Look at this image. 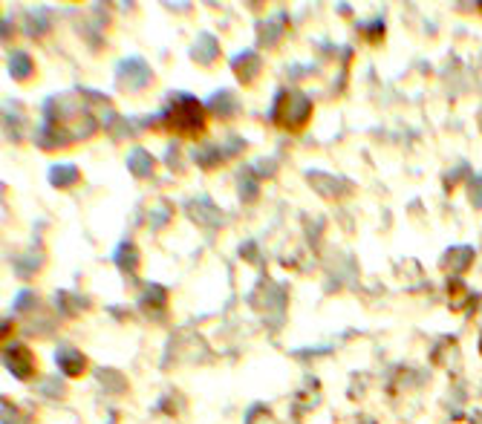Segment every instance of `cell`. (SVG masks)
Here are the masks:
<instances>
[{"label": "cell", "instance_id": "29", "mask_svg": "<svg viewBox=\"0 0 482 424\" xmlns=\"http://www.w3.org/2000/svg\"><path fill=\"white\" fill-rule=\"evenodd\" d=\"M362 424H376V421H372V419H362Z\"/></svg>", "mask_w": 482, "mask_h": 424}, {"label": "cell", "instance_id": "15", "mask_svg": "<svg viewBox=\"0 0 482 424\" xmlns=\"http://www.w3.org/2000/svg\"><path fill=\"white\" fill-rule=\"evenodd\" d=\"M139 306L150 312V315H162V312L168 309V289L159 286V283H148L142 297H139Z\"/></svg>", "mask_w": 482, "mask_h": 424}, {"label": "cell", "instance_id": "14", "mask_svg": "<svg viewBox=\"0 0 482 424\" xmlns=\"http://www.w3.org/2000/svg\"><path fill=\"white\" fill-rule=\"evenodd\" d=\"M208 113L214 116V119H223V121H228V119H235L237 113H240V101H237V96L231 90H217L214 96L208 99Z\"/></svg>", "mask_w": 482, "mask_h": 424}, {"label": "cell", "instance_id": "23", "mask_svg": "<svg viewBox=\"0 0 482 424\" xmlns=\"http://www.w3.org/2000/svg\"><path fill=\"white\" fill-rule=\"evenodd\" d=\"M465 191H468V202H471V206L477 211H482V174L468 177V182H465Z\"/></svg>", "mask_w": 482, "mask_h": 424}, {"label": "cell", "instance_id": "12", "mask_svg": "<svg viewBox=\"0 0 482 424\" xmlns=\"http://www.w3.org/2000/svg\"><path fill=\"white\" fill-rule=\"evenodd\" d=\"M220 58V41H217L211 33H199L191 43V61L199 67H211Z\"/></svg>", "mask_w": 482, "mask_h": 424}, {"label": "cell", "instance_id": "27", "mask_svg": "<svg viewBox=\"0 0 482 424\" xmlns=\"http://www.w3.org/2000/svg\"><path fill=\"white\" fill-rule=\"evenodd\" d=\"M468 421H471V424H482V410H471Z\"/></svg>", "mask_w": 482, "mask_h": 424}, {"label": "cell", "instance_id": "21", "mask_svg": "<svg viewBox=\"0 0 482 424\" xmlns=\"http://www.w3.org/2000/svg\"><path fill=\"white\" fill-rule=\"evenodd\" d=\"M46 179H50L53 188H72L75 182L82 179V170L75 165H53L50 177H46Z\"/></svg>", "mask_w": 482, "mask_h": 424}, {"label": "cell", "instance_id": "30", "mask_svg": "<svg viewBox=\"0 0 482 424\" xmlns=\"http://www.w3.org/2000/svg\"><path fill=\"white\" fill-rule=\"evenodd\" d=\"M479 350H482V341H479Z\"/></svg>", "mask_w": 482, "mask_h": 424}, {"label": "cell", "instance_id": "13", "mask_svg": "<svg viewBox=\"0 0 482 424\" xmlns=\"http://www.w3.org/2000/svg\"><path fill=\"white\" fill-rule=\"evenodd\" d=\"M231 70H235L237 82L248 87V84H255V78L260 75L263 58H260L257 53H252V50H246V53H240V55L231 58Z\"/></svg>", "mask_w": 482, "mask_h": 424}, {"label": "cell", "instance_id": "4", "mask_svg": "<svg viewBox=\"0 0 482 424\" xmlns=\"http://www.w3.org/2000/svg\"><path fill=\"white\" fill-rule=\"evenodd\" d=\"M4 367L14 375L18 381H33L38 375V358L35 352L21 341H12L4 347Z\"/></svg>", "mask_w": 482, "mask_h": 424}, {"label": "cell", "instance_id": "6", "mask_svg": "<svg viewBox=\"0 0 482 424\" xmlns=\"http://www.w3.org/2000/svg\"><path fill=\"white\" fill-rule=\"evenodd\" d=\"M448 306L450 312H457V315H474V309L479 306V294L468 289V283L462 277H450L448 280Z\"/></svg>", "mask_w": 482, "mask_h": 424}, {"label": "cell", "instance_id": "7", "mask_svg": "<svg viewBox=\"0 0 482 424\" xmlns=\"http://www.w3.org/2000/svg\"><path fill=\"white\" fill-rule=\"evenodd\" d=\"M235 148H246V141L231 136V139H228V145H208V148H199V150L191 153V159H194L199 168L211 170V168H220V165L228 159V156L240 153V150H235Z\"/></svg>", "mask_w": 482, "mask_h": 424}, {"label": "cell", "instance_id": "11", "mask_svg": "<svg viewBox=\"0 0 482 424\" xmlns=\"http://www.w3.org/2000/svg\"><path fill=\"white\" fill-rule=\"evenodd\" d=\"M55 364L67 379H82V375L87 372V355L82 350L70 347V343H64V347H58V352H55Z\"/></svg>", "mask_w": 482, "mask_h": 424}, {"label": "cell", "instance_id": "17", "mask_svg": "<svg viewBox=\"0 0 482 424\" xmlns=\"http://www.w3.org/2000/svg\"><path fill=\"white\" fill-rule=\"evenodd\" d=\"M128 170L136 179H148V177H153V170H157V159H153L145 148H133L128 153Z\"/></svg>", "mask_w": 482, "mask_h": 424}, {"label": "cell", "instance_id": "28", "mask_svg": "<svg viewBox=\"0 0 482 424\" xmlns=\"http://www.w3.org/2000/svg\"><path fill=\"white\" fill-rule=\"evenodd\" d=\"M477 124H479V130H482V107H479V116H477Z\"/></svg>", "mask_w": 482, "mask_h": 424}, {"label": "cell", "instance_id": "10", "mask_svg": "<svg viewBox=\"0 0 482 424\" xmlns=\"http://www.w3.org/2000/svg\"><path fill=\"white\" fill-rule=\"evenodd\" d=\"M309 185L315 188V191L326 199H341L344 194H350V182L347 179H341V177H330V174H321V170H309L306 174Z\"/></svg>", "mask_w": 482, "mask_h": 424}, {"label": "cell", "instance_id": "20", "mask_svg": "<svg viewBox=\"0 0 482 424\" xmlns=\"http://www.w3.org/2000/svg\"><path fill=\"white\" fill-rule=\"evenodd\" d=\"M237 194L243 202H255L260 197V179L255 174V168H240L237 170Z\"/></svg>", "mask_w": 482, "mask_h": 424}, {"label": "cell", "instance_id": "5", "mask_svg": "<svg viewBox=\"0 0 482 424\" xmlns=\"http://www.w3.org/2000/svg\"><path fill=\"white\" fill-rule=\"evenodd\" d=\"M116 78H119V87L128 90V92H139L150 87L153 82V72L150 67L145 64L142 58H121L116 64Z\"/></svg>", "mask_w": 482, "mask_h": 424}, {"label": "cell", "instance_id": "9", "mask_svg": "<svg viewBox=\"0 0 482 424\" xmlns=\"http://www.w3.org/2000/svg\"><path fill=\"white\" fill-rule=\"evenodd\" d=\"M185 208H188V217L197 226H206V228H220L223 226V211L217 208L208 197H197Z\"/></svg>", "mask_w": 482, "mask_h": 424}, {"label": "cell", "instance_id": "22", "mask_svg": "<svg viewBox=\"0 0 482 424\" xmlns=\"http://www.w3.org/2000/svg\"><path fill=\"white\" fill-rule=\"evenodd\" d=\"M359 33L364 35V41L367 43H381L384 41V18H372V21H367V24H362L359 26Z\"/></svg>", "mask_w": 482, "mask_h": 424}, {"label": "cell", "instance_id": "16", "mask_svg": "<svg viewBox=\"0 0 482 424\" xmlns=\"http://www.w3.org/2000/svg\"><path fill=\"white\" fill-rule=\"evenodd\" d=\"M284 29H286V14H275V18H263L257 24V41L260 46H275L277 41H281L284 35Z\"/></svg>", "mask_w": 482, "mask_h": 424}, {"label": "cell", "instance_id": "18", "mask_svg": "<svg viewBox=\"0 0 482 424\" xmlns=\"http://www.w3.org/2000/svg\"><path fill=\"white\" fill-rule=\"evenodd\" d=\"M6 67H9V75L14 78V82H29V78H35V61L26 53H9Z\"/></svg>", "mask_w": 482, "mask_h": 424}, {"label": "cell", "instance_id": "8", "mask_svg": "<svg viewBox=\"0 0 482 424\" xmlns=\"http://www.w3.org/2000/svg\"><path fill=\"white\" fill-rule=\"evenodd\" d=\"M474 257H477V251L471 246H448L445 255L439 257V269L450 277H462L471 269Z\"/></svg>", "mask_w": 482, "mask_h": 424}, {"label": "cell", "instance_id": "1", "mask_svg": "<svg viewBox=\"0 0 482 424\" xmlns=\"http://www.w3.org/2000/svg\"><path fill=\"white\" fill-rule=\"evenodd\" d=\"M64 99H46L43 104V124L35 133L41 148H64L70 141H79L96 133L99 121L87 113L84 104H61Z\"/></svg>", "mask_w": 482, "mask_h": 424}, {"label": "cell", "instance_id": "2", "mask_svg": "<svg viewBox=\"0 0 482 424\" xmlns=\"http://www.w3.org/2000/svg\"><path fill=\"white\" fill-rule=\"evenodd\" d=\"M206 104H202L191 92H174L168 99V107L159 116H153L150 124H159L162 130L177 133L182 139H199L206 133Z\"/></svg>", "mask_w": 482, "mask_h": 424}, {"label": "cell", "instance_id": "3", "mask_svg": "<svg viewBox=\"0 0 482 424\" xmlns=\"http://www.w3.org/2000/svg\"><path fill=\"white\" fill-rule=\"evenodd\" d=\"M313 99L306 96V92L294 90V87H286L275 96V104H272V121L277 124L281 130L286 133H301L309 121H313Z\"/></svg>", "mask_w": 482, "mask_h": 424}, {"label": "cell", "instance_id": "19", "mask_svg": "<svg viewBox=\"0 0 482 424\" xmlns=\"http://www.w3.org/2000/svg\"><path fill=\"white\" fill-rule=\"evenodd\" d=\"M113 260H116V265H119L121 272L133 275L139 269V263H142V255H139V246L133 240H121L119 248H116V255H113Z\"/></svg>", "mask_w": 482, "mask_h": 424}, {"label": "cell", "instance_id": "24", "mask_svg": "<svg viewBox=\"0 0 482 424\" xmlns=\"http://www.w3.org/2000/svg\"><path fill=\"white\" fill-rule=\"evenodd\" d=\"M55 304L64 315H79V301L70 292H55Z\"/></svg>", "mask_w": 482, "mask_h": 424}, {"label": "cell", "instance_id": "26", "mask_svg": "<svg viewBox=\"0 0 482 424\" xmlns=\"http://www.w3.org/2000/svg\"><path fill=\"white\" fill-rule=\"evenodd\" d=\"M168 219H170V206H165V202H162V206H159V211L157 214H153V228H159L162 223H168Z\"/></svg>", "mask_w": 482, "mask_h": 424}, {"label": "cell", "instance_id": "25", "mask_svg": "<svg viewBox=\"0 0 482 424\" xmlns=\"http://www.w3.org/2000/svg\"><path fill=\"white\" fill-rule=\"evenodd\" d=\"M4 424H26V416L18 410V404L4 399Z\"/></svg>", "mask_w": 482, "mask_h": 424}]
</instances>
